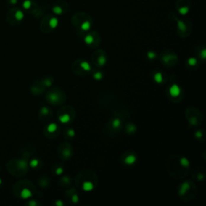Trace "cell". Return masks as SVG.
<instances>
[{
	"label": "cell",
	"instance_id": "cb8c5ba5",
	"mask_svg": "<svg viewBox=\"0 0 206 206\" xmlns=\"http://www.w3.org/2000/svg\"><path fill=\"white\" fill-rule=\"evenodd\" d=\"M40 112H41V114H43V115H48L49 114V109L47 108V107H43L42 109L40 110Z\"/></svg>",
	"mask_w": 206,
	"mask_h": 206
},
{
	"label": "cell",
	"instance_id": "6da1fadb",
	"mask_svg": "<svg viewBox=\"0 0 206 206\" xmlns=\"http://www.w3.org/2000/svg\"><path fill=\"white\" fill-rule=\"evenodd\" d=\"M169 93H170V94L172 95V97H177L180 94V87L177 85H176V84L172 85L170 87V89H169Z\"/></svg>",
	"mask_w": 206,
	"mask_h": 206
},
{
	"label": "cell",
	"instance_id": "3957f363",
	"mask_svg": "<svg viewBox=\"0 0 206 206\" xmlns=\"http://www.w3.org/2000/svg\"><path fill=\"white\" fill-rule=\"evenodd\" d=\"M30 197H32V192L28 189H24L21 192V197L23 199H28Z\"/></svg>",
	"mask_w": 206,
	"mask_h": 206
},
{
	"label": "cell",
	"instance_id": "9c48e42d",
	"mask_svg": "<svg viewBox=\"0 0 206 206\" xmlns=\"http://www.w3.org/2000/svg\"><path fill=\"white\" fill-rule=\"evenodd\" d=\"M52 12L56 15H61L63 13V9L61 8L60 6L56 5V6H54L52 7Z\"/></svg>",
	"mask_w": 206,
	"mask_h": 206
},
{
	"label": "cell",
	"instance_id": "83f0119b",
	"mask_svg": "<svg viewBox=\"0 0 206 206\" xmlns=\"http://www.w3.org/2000/svg\"><path fill=\"white\" fill-rule=\"evenodd\" d=\"M202 136V134H201V132H200V131H197V133H196V137H197V138H200Z\"/></svg>",
	"mask_w": 206,
	"mask_h": 206
},
{
	"label": "cell",
	"instance_id": "7402d4cb",
	"mask_svg": "<svg viewBox=\"0 0 206 206\" xmlns=\"http://www.w3.org/2000/svg\"><path fill=\"white\" fill-rule=\"evenodd\" d=\"M39 164V161L37 160H32L31 162H30V165L32 167V168H36L37 167V165Z\"/></svg>",
	"mask_w": 206,
	"mask_h": 206
},
{
	"label": "cell",
	"instance_id": "8992f818",
	"mask_svg": "<svg viewBox=\"0 0 206 206\" xmlns=\"http://www.w3.org/2000/svg\"><path fill=\"white\" fill-rule=\"evenodd\" d=\"M57 130V125L56 123H50L48 127H47V131L50 133H53Z\"/></svg>",
	"mask_w": 206,
	"mask_h": 206
},
{
	"label": "cell",
	"instance_id": "d6a6232c",
	"mask_svg": "<svg viewBox=\"0 0 206 206\" xmlns=\"http://www.w3.org/2000/svg\"><path fill=\"white\" fill-rule=\"evenodd\" d=\"M30 205H36V203H35L34 201H32V202L30 203Z\"/></svg>",
	"mask_w": 206,
	"mask_h": 206
},
{
	"label": "cell",
	"instance_id": "277c9868",
	"mask_svg": "<svg viewBox=\"0 0 206 206\" xmlns=\"http://www.w3.org/2000/svg\"><path fill=\"white\" fill-rule=\"evenodd\" d=\"M94 189V184L89 182V181H86L83 184V189L86 192H89V191H91L92 189Z\"/></svg>",
	"mask_w": 206,
	"mask_h": 206
},
{
	"label": "cell",
	"instance_id": "5bb4252c",
	"mask_svg": "<svg viewBox=\"0 0 206 206\" xmlns=\"http://www.w3.org/2000/svg\"><path fill=\"white\" fill-rule=\"evenodd\" d=\"M85 42H86L87 44H91L93 42H94V37L92 35H87L86 37H85Z\"/></svg>",
	"mask_w": 206,
	"mask_h": 206
},
{
	"label": "cell",
	"instance_id": "30bf717a",
	"mask_svg": "<svg viewBox=\"0 0 206 206\" xmlns=\"http://www.w3.org/2000/svg\"><path fill=\"white\" fill-rule=\"evenodd\" d=\"M178 11H179V13H180V15H187L188 13H189V7H187V6L181 7L180 8H179Z\"/></svg>",
	"mask_w": 206,
	"mask_h": 206
},
{
	"label": "cell",
	"instance_id": "484cf974",
	"mask_svg": "<svg viewBox=\"0 0 206 206\" xmlns=\"http://www.w3.org/2000/svg\"><path fill=\"white\" fill-rule=\"evenodd\" d=\"M72 200H73V203H77V201H78V197H77V195H74V196L73 197V198H72Z\"/></svg>",
	"mask_w": 206,
	"mask_h": 206
},
{
	"label": "cell",
	"instance_id": "e0dca14e",
	"mask_svg": "<svg viewBox=\"0 0 206 206\" xmlns=\"http://www.w3.org/2000/svg\"><path fill=\"white\" fill-rule=\"evenodd\" d=\"M178 28H179V29H180V31L184 32V31L185 30V28H186V25L184 24V23L183 21L178 20Z\"/></svg>",
	"mask_w": 206,
	"mask_h": 206
},
{
	"label": "cell",
	"instance_id": "f1b7e54d",
	"mask_svg": "<svg viewBox=\"0 0 206 206\" xmlns=\"http://www.w3.org/2000/svg\"><path fill=\"white\" fill-rule=\"evenodd\" d=\"M205 53H206L205 50L204 49L203 51L201 52V56H202V58H203V59H205Z\"/></svg>",
	"mask_w": 206,
	"mask_h": 206
},
{
	"label": "cell",
	"instance_id": "52a82bcc",
	"mask_svg": "<svg viewBox=\"0 0 206 206\" xmlns=\"http://www.w3.org/2000/svg\"><path fill=\"white\" fill-rule=\"evenodd\" d=\"M81 29H82L83 31H89V29H90V28H91V23H90V22H89V21H85V22L82 23V24L81 26Z\"/></svg>",
	"mask_w": 206,
	"mask_h": 206
},
{
	"label": "cell",
	"instance_id": "ba28073f",
	"mask_svg": "<svg viewBox=\"0 0 206 206\" xmlns=\"http://www.w3.org/2000/svg\"><path fill=\"white\" fill-rule=\"evenodd\" d=\"M59 120H60L62 123H67L68 122H69V120H70V116H69V115H67V114L63 115H60V117H59Z\"/></svg>",
	"mask_w": 206,
	"mask_h": 206
},
{
	"label": "cell",
	"instance_id": "ac0fdd59",
	"mask_svg": "<svg viewBox=\"0 0 206 206\" xmlns=\"http://www.w3.org/2000/svg\"><path fill=\"white\" fill-rule=\"evenodd\" d=\"M23 7L24 9H29L32 7V1L31 0H25L23 3Z\"/></svg>",
	"mask_w": 206,
	"mask_h": 206
},
{
	"label": "cell",
	"instance_id": "d6986e66",
	"mask_svg": "<svg viewBox=\"0 0 206 206\" xmlns=\"http://www.w3.org/2000/svg\"><path fill=\"white\" fill-rule=\"evenodd\" d=\"M106 59L104 56H102V57H100L98 58V64H99L100 65H104L106 64Z\"/></svg>",
	"mask_w": 206,
	"mask_h": 206
},
{
	"label": "cell",
	"instance_id": "4316f807",
	"mask_svg": "<svg viewBox=\"0 0 206 206\" xmlns=\"http://www.w3.org/2000/svg\"><path fill=\"white\" fill-rule=\"evenodd\" d=\"M62 172H63V169L61 168H58L57 169L56 173H57V175H60L62 174Z\"/></svg>",
	"mask_w": 206,
	"mask_h": 206
},
{
	"label": "cell",
	"instance_id": "5b68a950",
	"mask_svg": "<svg viewBox=\"0 0 206 206\" xmlns=\"http://www.w3.org/2000/svg\"><path fill=\"white\" fill-rule=\"evenodd\" d=\"M58 23H59V21L56 17H52L49 20V26L51 27V28H56L58 26Z\"/></svg>",
	"mask_w": 206,
	"mask_h": 206
},
{
	"label": "cell",
	"instance_id": "603a6c76",
	"mask_svg": "<svg viewBox=\"0 0 206 206\" xmlns=\"http://www.w3.org/2000/svg\"><path fill=\"white\" fill-rule=\"evenodd\" d=\"M147 57H148L149 59L152 60V59L155 58L156 55H155V53H154V52H148V53H147Z\"/></svg>",
	"mask_w": 206,
	"mask_h": 206
},
{
	"label": "cell",
	"instance_id": "7c38bea8",
	"mask_svg": "<svg viewBox=\"0 0 206 206\" xmlns=\"http://www.w3.org/2000/svg\"><path fill=\"white\" fill-rule=\"evenodd\" d=\"M81 67L84 70H86V71H89V70L91 69L90 65H89L87 61H83V62H81Z\"/></svg>",
	"mask_w": 206,
	"mask_h": 206
},
{
	"label": "cell",
	"instance_id": "9a60e30c",
	"mask_svg": "<svg viewBox=\"0 0 206 206\" xmlns=\"http://www.w3.org/2000/svg\"><path fill=\"white\" fill-rule=\"evenodd\" d=\"M180 163H181V165H182V166L185 167V168H188V167L189 166V164H190V163H189V160L184 157L180 159Z\"/></svg>",
	"mask_w": 206,
	"mask_h": 206
},
{
	"label": "cell",
	"instance_id": "4fadbf2b",
	"mask_svg": "<svg viewBox=\"0 0 206 206\" xmlns=\"http://www.w3.org/2000/svg\"><path fill=\"white\" fill-rule=\"evenodd\" d=\"M154 78V81H155L157 83H160V82H162V81H163V76H162V73H155Z\"/></svg>",
	"mask_w": 206,
	"mask_h": 206
},
{
	"label": "cell",
	"instance_id": "7a4b0ae2",
	"mask_svg": "<svg viewBox=\"0 0 206 206\" xmlns=\"http://www.w3.org/2000/svg\"><path fill=\"white\" fill-rule=\"evenodd\" d=\"M124 162L126 164H128V165H131V164H133V163H135L136 162V157H135V155H134V154H130V155H128L125 159Z\"/></svg>",
	"mask_w": 206,
	"mask_h": 206
},
{
	"label": "cell",
	"instance_id": "d4e9b609",
	"mask_svg": "<svg viewBox=\"0 0 206 206\" xmlns=\"http://www.w3.org/2000/svg\"><path fill=\"white\" fill-rule=\"evenodd\" d=\"M68 135H69V136H71V137H73L75 135L74 131H73V129H69V131H68Z\"/></svg>",
	"mask_w": 206,
	"mask_h": 206
},
{
	"label": "cell",
	"instance_id": "4dcf8cb0",
	"mask_svg": "<svg viewBox=\"0 0 206 206\" xmlns=\"http://www.w3.org/2000/svg\"><path fill=\"white\" fill-rule=\"evenodd\" d=\"M18 0H11V3L12 4H16L17 3Z\"/></svg>",
	"mask_w": 206,
	"mask_h": 206
},
{
	"label": "cell",
	"instance_id": "ffe728a7",
	"mask_svg": "<svg viewBox=\"0 0 206 206\" xmlns=\"http://www.w3.org/2000/svg\"><path fill=\"white\" fill-rule=\"evenodd\" d=\"M94 79H96V80H101L103 77L102 73H100V72H97V73H96L94 75Z\"/></svg>",
	"mask_w": 206,
	"mask_h": 206
},
{
	"label": "cell",
	"instance_id": "f546056e",
	"mask_svg": "<svg viewBox=\"0 0 206 206\" xmlns=\"http://www.w3.org/2000/svg\"><path fill=\"white\" fill-rule=\"evenodd\" d=\"M45 83H46V86H50L52 84L51 81H48V80L45 81Z\"/></svg>",
	"mask_w": 206,
	"mask_h": 206
},
{
	"label": "cell",
	"instance_id": "8fae6325",
	"mask_svg": "<svg viewBox=\"0 0 206 206\" xmlns=\"http://www.w3.org/2000/svg\"><path fill=\"white\" fill-rule=\"evenodd\" d=\"M24 17V14L22 11L20 10H18L17 12L15 13V18L17 20H22Z\"/></svg>",
	"mask_w": 206,
	"mask_h": 206
},
{
	"label": "cell",
	"instance_id": "44dd1931",
	"mask_svg": "<svg viewBox=\"0 0 206 206\" xmlns=\"http://www.w3.org/2000/svg\"><path fill=\"white\" fill-rule=\"evenodd\" d=\"M197 59L196 58H189V64L190 65H195L196 64H197Z\"/></svg>",
	"mask_w": 206,
	"mask_h": 206
},
{
	"label": "cell",
	"instance_id": "2e32d148",
	"mask_svg": "<svg viewBox=\"0 0 206 206\" xmlns=\"http://www.w3.org/2000/svg\"><path fill=\"white\" fill-rule=\"evenodd\" d=\"M112 125H113L114 128H118L121 126L120 119L119 118H115L114 121H113V123H112Z\"/></svg>",
	"mask_w": 206,
	"mask_h": 206
},
{
	"label": "cell",
	"instance_id": "836d02e7",
	"mask_svg": "<svg viewBox=\"0 0 206 206\" xmlns=\"http://www.w3.org/2000/svg\"><path fill=\"white\" fill-rule=\"evenodd\" d=\"M1 183H2V180H1V179H0V184H1Z\"/></svg>",
	"mask_w": 206,
	"mask_h": 206
},
{
	"label": "cell",
	"instance_id": "1f68e13d",
	"mask_svg": "<svg viewBox=\"0 0 206 206\" xmlns=\"http://www.w3.org/2000/svg\"><path fill=\"white\" fill-rule=\"evenodd\" d=\"M57 205H63L62 202H60V200H57Z\"/></svg>",
	"mask_w": 206,
	"mask_h": 206
}]
</instances>
